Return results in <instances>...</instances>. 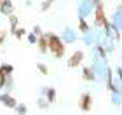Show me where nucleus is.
Returning a JSON list of instances; mask_svg holds the SVG:
<instances>
[{"label":"nucleus","mask_w":122,"mask_h":115,"mask_svg":"<svg viewBox=\"0 0 122 115\" xmlns=\"http://www.w3.org/2000/svg\"><path fill=\"white\" fill-rule=\"evenodd\" d=\"M47 49L52 52L54 58H63V54H65V44H63V40H61L58 35H52V33H49V47Z\"/></svg>","instance_id":"1"},{"label":"nucleus","mask_w":122,"mask_h":115,"mask_svg":"<svg viewBox=\"0 0 122 115\" xmlns=\"http://www.w3.org/2000/svg\"><path fill=\"white\" fill-rule=\"evenodd\" d=\"M94 23H96L98 28H105V30H108V21H107V16H105V9H103V5L101 2H96V12H94Z\"/></svg>","instance_id":"2"},{"label":"nucleus","mask_w":122,"mask_h":115,"mask_svg":"<svg viewBox=\"0 0 122 115\" xmlns=\"http://www.w3.org/2000/svg\"><path fill=\"white\" fill-rule=\"evenodd\" d=\"M82 61H84V52H82V51H77V52H73V54L70 56L68 66H70V68H75V66H79Z\"/></svg>","instance_id":"3"},{"label":"nucleus","mask_w":122,"mask_h":115,"mask_svg":"<svg viewBox=\"0 0 122 115\" xmlns=\"http://www.w3.org/2000/svg\"><path fill=\"white\" fill-rule=\"evenodd\" d=\"M79 106H80L82 112H89L91 106H92V98H91V94H82V96H80Z\"/></svg>","instance_id":"4"},{"label":"nucleus","mask_w":122,"mask_h":115,"mask_svg":"<svg viewBox=\"0 0 122 115\" xmlns=\"http://www.w3.org/2000/svg\"><path fill=\"white\" fill-rule=\"evenodd\" d=\"M0 12L5 14V16H10V14L14 12L12 2H10V0H2V4H0Z\"/></svg>","instance_id":"5"},{"label":"nucleus","mask_w":122,"mask_h":115,"mask_svg":"<svg viewBox=\"0 0 122 115\" xmlns=\"http://www.w3.org/2000/svg\"><path fill=\"white\" fill-rule=\"evenodd\" d=\"M37 44H38L40 52H46L47 47H49V35H40V37L37 38Z\"/></svg>","instance_id":"6"},{"label":"nucleus","mask_w":122,"mask_h":115,"mask_svg":"<svg viewBox=\"0 0 122 115\" xmlns=\"http://www.w3.org/2000/svg\"><path fill=\"white\" fill-rule=\"evenodd\" d=\"M0 101H2L5 106H9V108H16V100H14L12 96H9V94L0 96Z\"/></svg>","instance_id":"7"},{"label":"nucleus","mask_w":122,"mask_h":115,"mask_svg":"<svg viewBox=\"0 0 122 115\" xmlns=\"http://www.w3.org/2000/svg\"><path fill=\"white\" fill-rule=\"evenodd\" d=\"M82 75H84V79L86 80H94V73H92V70L91 68H84V70H82Z\"/></svg>","instance_id":"8"},{"label":"nucleus","mask_w":122,"mask_h":115,"mask_svg":"<svg viewBox=\"0 0 122 115\" xmlns=\"http://www.w3.org/2000/svg\"><path fill=\"white\" fill-rule=\"evenodd\" d=\"M79 28H80V31H89V25H87V21L84 19V18H80V21H79Z\"/></svg>","instance_id":"9"},{"label":"nucleus","mask_w":122,"mask_h":115,"mask_svg":"<svg viewBox=\"0 0 122 115\" xmlns=\"http://www.w3.org/2000/svg\"><path fill=\"white\" fill-rule=\"evenodd\" d=\"M5 80H7V73L4 72V68L0 66V87H4L5 85Z\"/></svg>","instance_id":"10"},{"label":"nucleus","mask_w":122,"mask_h":115,"mask_svg":"<svg viewBox=\"0 0 122 115\" xmlns=\"http://www.w3.org/2000/svg\"><path fill=\"white\" fill-rule=\"evenodd\" d=\"M16 25H18V18L10 14V30H12V33L16 31Z\"/></svg>","instance_id":"11"},{"label":"nucleus","mask_w":122,"mask_h":115,"mask_svg":"<svg viewBox=\"0 0 122 115\" xmlns=\"http://www.w3.org/2000/svg\"><path fill=\"white\" fill-rule=\"evenodd\" d=\"M47 94H49V96H47V98H49V103H52L54 100H56V91H54V89H49Z\"/></svg>","instance_id":"12"},{"label":"nucleus","mask_w":122,"mask_h":115,"mask_svg":"<svg viewBox=\"0 0 122 115\" xmlns=\"http://www.w3.org/2000/svg\"><path fill=\"white\" fill-rule=\"evenodd\" d=\"M2 68H4V72L7 73V75L12 73V66H10V65H2Z\"/></svg>","instance_id":"13"},{"label":"nucleus","mask_w":122,"mask_h":115,"mask_svg":"<svg viewBox=\"0 0 122 115\" xmlns=\"http://www.w3.org/2000/svg\"><path fill=\"white\" fill-rule=\"evenodd\" d=\"M38 70H40V73H44V75L47 73V68H46V65H42V63H38Z\"/></svg>","instance_id":"14"},{"label":"nucleus","mask_w":122,"mask_h":115,"mask_svg":"<svg viewBox=\"0 0 122 115\" xmlns=\"http://www.w3.org/2000/svg\"><path fill=\"white\" fill-rule=\"evenodd\" d=\"M14 35L18 37V38H21V37L25 35V30H18V28H16V31H14Z\"/></svg>","instance_id":"15"},{"label":"nucleus","mask_w":122,"mask_h":115,"mask_svg":"<svg viewBox=\"0 0 122 115\" xmlns=\"http://www.w3.org/2000/svg\"><path fill=\"white\" fill-rule=\"evenodd\" d=\"M5 35H7V33H5V31L2 30V31H0V45H2V42L5 40Z\"/></svg>","instance_id":"16"},{"label":"nucleus","mask_w":122,"mask_h":115,"mask_svg":"<svg viewBox=\"0 0 122 115\" xmlns=\"http://www.w3.org/2000/svg\"><path fill=\"white\" fill-rule=\"evenodd\" d=\"M16 108H18V110H16V112H19V113H25V112H26L25 105H21V106H16Z\"/></svg>","instance_id":"17"},{"label":"nucleus","mask_w":122,"mask_h":115,"mask_svg":"<svg viewBox=\"0 0 122 115\" xmlns=\"http://www.w3.org/2000/svg\"><path fill=\"white\" fill-rule=\"evenodd\" d=\"M28 40H30L31 44H37V37H35V35H33V33H31V35L28 37Z\"/></svg>","instance_id":"18"},{"label":"nucleus","mask_w":122,"mask_h":115,"mask_svg":"<svg viewBox=\"0 0 122 115\" xmlns=\"http://www.w3.org/2000/svg\"><path fill=\"white\" fill-rule=\"evenodd\" d=\"M0 4H2V0H0Z\"/></svg>","instance_id":"19"}]
</instances>
